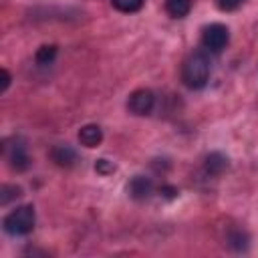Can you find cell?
Instances as JSON below:
<instances>
[{
    "label": "cell",
    "mask_w": 258,
    "mask_h": 258,
    "mask_svg": "<svg viewBox=\"0 0 258 258\" xmlns=\"http://www.w3.org/2000/svg\"><path fill=\"white\" fill-rule=\"evenodd\" d=\"M181 81L187 89H204L210 81V60L206 56V52L196 50L191 54H187V58L181 64Z\"/></svg>",
    "instance_id": "1"
},
{
    "label": "cell",
    "mask_w": 258,
    "mask_h": 258,
    "mask_svg": "<svg viewBox=\"0 0 258 258\" xmlns=\"http://www.w3.org/2000/svg\"><path fill=\"white\" fill-rule=\"evenodd\" d=\"M34 224H36V214H34V206H30V204L14 208L2 220V228L10 236H26V234H30L34 230Z\"/></svg>",
    "instance_id": "2"
},
{
    "label": "cell",
    "mask_w": 258,
    "mask_h": 258,
    "mask_svg": "<svg viewBox=\"0 0 258 258\" xmlns=\"http://www.w3.org/2000/svg\"><path fill=\"white\" fill-rule=\"evenodd\" d=\"M2 151H4V159L6 163L10 165V169L14 171H24L28 169L30 165V157H28V151H26V145L20 141V139H6L4 145H2Z\"/></svg>",
    "instance_id": "3"
},
{
    "label": "cell",
    "mask_w": 258,
    "mask_h": 258,
    "mask_svg": "<svg viewBox=\"0 0 258 258\" xmlns=\"http://www.w3.org/2000/svg\"><path fill=\"white\" fill-rule=\"evenodd\" d=\"M230 40V30L226 24L212 22L202 30V44L210 52H222Z\"/></svg>",
    "instance_id": "4"
},
{
    "label": "cell",
    "mask_w": 258,
    "mask_h": 258,
    "mask_svg": "<svg viewBox=\"0 0 258 258\" xmlns=\"http://www.w3.org/2000/svg\"><path fill=\"white\" fill-rule=\"evenodd\" d=\"M153 105H155V95L149 91V89H137L129 95L127 99V109L129 113L137 115V117H145L153 111Z\"/></svg>",
    "instance_id": "5"
},
{
    "label": "cell",
    "mask_w": 258,
    "mask_h": 258,
    "mask_svg": "<svg viewBox=\"0 0 258 258\" xmlns=\"http://www.w3.org/2000/svg\"><path fill=\"white\" fill-rule=\"evenodd\" d=\"M127 194L133 200H137V202L147 200L153 194V179L147 177V175H135V177H131V181L127 183Z\"/></svg>",
    "instance_id": "6"
},
{
    "label": "cell",
    "mask_w": 258,
    "mask_h": 258,
    "mask_svg": "<svg viewBox=\"0 0 258 258\" xmlns=\"http://www.w3.org/2000/svg\"><path fill=\"white\" fill-rule=\"evenodd\" d=\"M50 159L54 161V165L58 167H73L77 161H79V155L77 151L67 145V143H56L52 149H50Z\"/></svg>",
    "instance_id": "7"
},
{
    "label": "cell",
    "mask_w": 258,
    "mask_h": 258,
    "mask_svg": "<svg viewBox=\"0 0 258 258\" xmlns=\"http://www.w3.org/2000/svg\"><path fill=\"white\" fill-rule=\"evenodd\" d=\"M101 141H103V129L99 125L89 123V125H83L79 129V143L81 145H85V147L91 149V147L101 145Z\"/></svg>",
    "instance_id": "8"
},
{
    "label": "cell",
    "mask_w": 258,
    "mask_h": 258,
    "mask_svg": "<svg viewBox=\"0 0 258 258\" xmlns=\"http://www.w3.org/2000/svg\"><path fill=\"white\" fill-rule=\"evenodd\" d=\"M204 169H206V173H210V175H222V173L228 169V157L222 155V153H218V151H214V153H210V155L206 157Z\"/></svg>",
    "instance_id": "9"
},
{
    "label": "cell",
    "mask_w": 258,
    "mask_h": 258,
    "mask_svg": "<svg viewBox=\"0 0 258 258\" xmlns=\"http://www.w3.org/2000/svg\"><path fill=\"white\" fill-rule=\"evenodd\" d=\"M191 10V0H165V12L171 18H183Z\"/></svg>",
    "instance_id": "10"
},
{
    "label": "cell",
    "mask_w": 258,
    "mask_h": 258,
    "mask_svg": "<svg viewBox=\"0 0 258 258\" xmlns=\"http://www.w3.org/2000/svg\"><path fill=\"white\" fill-rule=\"evenodd\" d=\"M56 52H58V48H56L54 44H42V46L36 50V54H34V60H36L40 67L52 64V60L56 58Z\"/></svg>",
    "instance_id": "11"
},
{
    "label": "cell",
    "mask_w": 258,
    "mask_h": 258,
    "mask_svg": "<svg viewBox=\"0 0 258 258\" xmlns=\"http://www.w3.org/2000/svg\"><path fill=\"white\" fill-rule=\"evenodd\" d=\"M113 8L119 10V12H125V14H133V12H139L145 4V0H111Z\"/></svg>",
    "instance_id": "12"
},
{
    "label": "cell",
    "mask_w": 258,
    "mask_h": 258,
    "mask_svg": "<svg viewBox=\"0 0 258 258\" xmlns=\"http://www.w3.org/2000/svg\"><path fill=\"white\" fill-rule=\"evenodd\" d=\"M20 196H22V189H20L18 185H8V183H4L2 189H0V204L6 206V204H10V200H16V198H20Z\"/></svg>",
    "instance_id": "13"
},
{
    "label": "cell",
    "mask_w": 258,
    "mask_h": 258,
    "mask_svg": "<svg viewBox=\"0 0 258 258\" xmlns=\"http://www.w3.org/2000/svg\"><path fill=\"white\" fill-rule=\"evenodd\" d=\"M228 240H230V246H234L236 250H244V248L248 246V236H246L242 230L232 232V234L228 236Z\"/></svg>",
    "instance_id": "14"
},
{
    "label": "cell",
    "mask_w": 258,
    "mask_h": 258,
    "mask_svg": "<svg viewBox=\"0 0 258 258\" xmlns=\"http://www.w3.org/2000/svg\"><path fill=\"white\" fill-rule=\"evenodd\" d=\"M244 4V0H216V6L222 12H234Z\"/></svg>",
    "instance_id": "15"
},
{
    "label": "cell",
    "mask_w": 258,
    "mask_h": 258,
    "mask_svg": "<svg viewBox=\"0 0 258 258\" xmlns=\"http://www.w3.org/2000/svg\"><path fill=\"white\" fill-rule=\"evenodd\" d=\"M95 169H97L101 175H107V173H113V171H115V165H113L109 159H97Z\"/></svg>",
    "instance_id": "16"
},
{
    "label": "cell",
    "mask_w": 258,
    "mask_h": 258,
    "mask_svg": "<svg viewBox=\"0 0 258 258\" xmlns=\"http://www.w3.org/2000/svg\"><path fill=\"white\" fill-rule=\"evenodd\" d=\"M159 194L171 200V198H175V196H177V189H175V187H171V185H163V187L159 189Z\"/></svg>",
    "instance_id": "17"
},
{
    "label": "cell",
    "mask_w": 258,
    "mask_h": 258,
    "mask_svg": "<svg viewBox=\"0 0 258 258\" xmlns=\"http://www.w3.org/2000/svg\"><path fill=\"white\" fill-rule=\"evenodd\" d=\"M0 73H2V93H4V91L10 87V81H12V77H10V73H8L6 69H2Z\"/></svg>",
    "instance_id": "18"
}]
</instances>
